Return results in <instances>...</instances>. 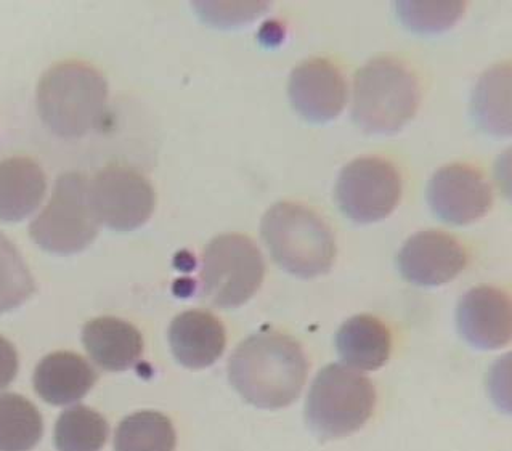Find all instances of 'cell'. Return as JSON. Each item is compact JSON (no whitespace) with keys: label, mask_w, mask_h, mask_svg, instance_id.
Here are the masks:
<instances>
[{"label":"cell","mask_w":512,"mask_h":451,"mask_svg":"<svg viewBox=\"0 0 512 451\" xmlns=\"http://www.w3.org/2000/svg\"><path fill=\"white\" fill-rule=\"evenodd\" d=\"M309 371L301 344L269 330L252 334L228 362V379L238 394L264 410L285 408L299 399Z\"/></svg>","instance_id":"obj_1"},{"label":"cell","mask_w":512,"mask_h":451,"mask_svg":"<svg viewBox=\"0 0 512 451\" xmlns=\"http://www.w3.org/2000/svg\"><path fill=\"white\" fill-rule=\"evenodd\" d=\"M108 84L84 61H61L37 86V110L45 126L63 139H79L98 129L105 118Z\"/></svg>","instance_id":"obj_2"},{"label":"cell","mask_w":512,"mask_h":451,"mask_svg":"<svg viewBox=\"0 0 512 451\" xmlns=\"http://www.w3.org/2000/svg\"><path fill=\"white\" fill-rule=\"evenodd\" d=\"M261 233L273 261L294 277H320L333 267V230L304 204L283 201L272 206L262 219Z\"/></svg>","instance_id":"obj_3"},{"label":"cell","mask_w":512,"mask_h":451,"mask_svg":"<svg viewBox=\"0 0 512 451\" xmlns=\"http://www.w3.org/2000/svg\"><path fill=\"white\" fill-rule=\"evenodd\" d=\"M419 102L418 78L399 58H373L355 74L352 118L366 134L399 132L415 118Z\"/></svg>","instance_id":"obj_4"},{"label":"cell","mask_w":512,"mask_h":451,"mask_svg":"<svg viewBox=\"0 0 512 451\" xmlns=\"http://www.w3.org/2000/svg\"><path fill=\"white\" fill-rule=\"evenodd\" d=\"M374 407L373 382L360 371L334 363L313 381L305 402V421L318 439H342L362 429Z\"/></svg>","instance_id":"obj_5"},{"label":"cell","mask_w":512,"mask_h":451,"mask_svg":"<svg viewBox=\"0 0 512 451\" xmlns=\"http://www.w3.org/2000/svg\"><path fill=\"white\" fill-rule=\"evenodd\" d=\"M90 198V180L81 172L58 177L47 208L33 220L29 235L44 251L60 256L84 251L100 232Z\"/></svg>","instance_id":"obj_6"},{"label":"cell","mask_w":512,"mask_h":451,"mask_svg":"<svg viewBox=\"0 0 512 451\" xmlns=\"http://www.w3.org/2000/svg\"><path fill=\"white\" fill-rule=\"evenodd\" d=\"M264 277V257L249 236L219 235L204 248L201 297L214 307H241L259 291Z\"/></svg>","instance_id":"obj_7"},{"label":"cell","mask_w":512,"mask_h":451,"mask_svg":"<svg viewBox=\"0 0 512 451\" xmlns=\"http://www.w3.org/2000/svg\"><path fill=\"white\" fill-rule=\"evenodd\" d=\"M402 198V175L384 158L350 161L336 183V201L344 216L357 224H373L391 216Z\"/></svg>","instance_id":"obj_8"},{"label":"cell","mask_w":512,"mask_h":451,"mask_svg":"<svg viewBox=\"0 0 512 451\" xmlns=\"http://www.w3.org/2000/svg\"><path fill=\"white\" fill-rule=\"evenodd\" d=\"M90 198L100 224L116 232H132L147 224L155 211L150 180L126 166H108L90 180Z\"/></svg>","instance_id":"obj_9"},{"label":"cell","mask_w":512,"mask_h":451,"mask_svg":"<svg viewBox=\"0 0 512 451\" xmlns=\"http://www.w3.org/2000/svg\"><path fill=\"white\" fill-rule=\"evenodd\" d=\"M427 203L443 222L469 225L492 209V185L476 167L450 164L432 175Z\"/></svg>","instance_id":"obj_10"},{"label":"cell","mask_w":512,"mask_h":451,"mask_svg":"<svg viewBox=\"0 0 512 451\" xmlns=\"http://www.w3.org/2000/svg\"><path fill=\"white\" fill-rule=\"evenodd\" d=\"M468 265V252L455 236L426 230L408 238L397 256V267L408 283L424 288L455 280Z\"/></svg>","instance_id":"obj_11"},{"label":"cell","mask_w":512,"mask_h":451,"mask_svg":"<svg viewBox=\"0 0 512 451\" xmlns=\"http://www.w3.org/2000/svg\"><path fill=\"white\" fill-rule=\"evenodd\" d=\"M289 100L310 122L338 118L347 102V84L338 66L326 58L302 61L289 76Z\"/></svg>","instance_id":"obj_12"},{"label":"cell","mask_w":512,"mask_h":451,"mask_svg":"<svg viewBox=\"0 0 512 451\" xmlns=\"http://www.w3.org/2000/svg\"><path fill=\"white\" fill-rule=\"evenodd\" d=\"M456 323L464 341L476 349L508 346L512 336L511 299L493 286L472 288L461 297Z\"/></svg>","instance_id":"obj_13"},{"label":"cell","mask_w":512,"mask_h":451,"mask_svg":"<svg viewBox=\"0 0 512 451\" xmlns=\"http://www.w3.org/2000/svg\"><path fill=\"white\" fill-rule=\"evenodd\" d=\"M169 344L180 365L203 370L222 357L227 333L222 321L206 310L180 313L169 326Z\"/></svg>","instance_id":"obj_14"},{"label":"cell","mask_w":512,"mask_h":451,"mask_svg":"<svg viewBox=\"0 0 512 451\" xmlns=\"http://www.w3.org/2000/svg\"><path fill=\"white\" fill-rule=\"evenodd\" d=\"M97 379V371L86 358L74 352H55L42 358L33 382L42 400L63 407L84 399Z\"/></svg>","instance_id":"obj_15"},{"label":"cell","mask_w":512,"mask_h":451,"mask_svg":"<svg viewBox=\"0 0 512 451\" xmlns=\"http://www.w3.org/2000/svg\"><path fill=\"white\" fill-rule=\"evenodd\" d=\"M82 344L92 362L105 371L131 370L143 354L140 331L116 317H98L86 323Z\"/></svg>","instance_id":"obj_16"},{"label":"cell","mask_w":512,"mask_h":451,"mask_svg":"<svg viewBox=\"0 0 512 451\" xmlns=\"http://www.w3.org/2000/svg\"><path fill=\"white\" fill-rule=\"evenodd\" d=\"M47 190L42 167L31 158L0 161V222H20L33 214Z\"/></svg>","instance_id":"obj_17"},{"label":"cell","mask_w":512,"mask_h":451,"mask_svg":"<svg viewBox=\"0 0 512 451\" xmlns=\"http://www.w3.org/2000/svg\"><path fill=\"white\" fill-rule=\"evenodd\" d=\"M336 349L339 357L357 370H379L391 357V330L378 317L357 315L339 328Z\"/></svg>","instance_id":"obj_18"},{"label":"cell","mask_w":512,"mask_h":451,"mask_svg":"<svg viewBox=\"0 0 512 451\" xmlns=\"http://www.w3.org/2000/svg\"><path fill=\"white\" fill-rule=\"evenodd\" d=\"M472 110L485 131L511 134V66L498 65L482 76L474 92Z\"/></svg>","instance_id":"obj_19"},{"label":"cell","mask_w":512,"mask_h":451,"mask_svg":"<svg viewBox=\"0 0 512 451\" xmlns=\"http://www.w3.org/2000/svg\"><path fill=\"white\" fill-rule=\"evenodd\" d=\"M44 421L33 402L0 394V451H31L41 442Z\"/></svg>","instance_id":"obj_20"},{"label":"cell","mask_w":512,"mask_h":451,"mask_svg":"<svg viewBox=\"0 0 512 451\" xmlns=\"http://www.w3.org/2000/svg\"><path fill=\"white\" fill-rule=\"evenodd\" d=\"M174 424L159 411H139L122 419L114 434V451H174Z\"/></svg>","instance_id":"obj_21"},{"label":"cell","mask_w":512,"mask_h":451,"mask_svg":"<svg viewBox=\"0 0 512 451\" xmlns=\"http://www.w3.org/2000/svg\"><path fill=\"white\" fill-rule=\"evenodd\" d=\"M110 427L98 411L76 405L61 413L55 424L53 442L58 451H100L105 447Z\"/></svg>","instance_id":"obj_22"},{"label":"cell","mask_w":512,"mask_h":451,"mask_svg":"<svg viewBox=\"0 0 512 451\" xmlns=\"http://www.w3.org/2000/svg\"><path fill=\"white\" fill-rule=\"evenodd\" d=\"M36 293V283L17 246L0 233V313L15 310Z\"/></svg>","instance_id":"obj_23"},{"label":"cell","mask_w":512,"mask_h":451,"mask_svg":"<svg viewBox=\"0 0 512 451\" xmlns=\"http://www.w3.org/2000/svg\"><path fill=\"white\" fill-rule=\"evenodd\" d=\"M463 2H399L400 21L415 33H440L463 17Z\"/></svg>","instance_id":"obj_24"},{"label":"cell","mask_w":512,"mask_h":451,"mask_svg":"<svg viewBox=\"0 0 512 451\" xmlns=\"http://www.w3.org/2000/svg\"><path fill=\"white\" fill-rule=\"evenodd\" d=\"M196 10L209 23L220 26L236 25L243 21L254 20L259 13L269 9L267 4H196Z\"/></svg>","instance_id":"obj_25"},{"label":"cell","mask_w":512,"mask_h":451,"mask_svg":"<svg viewBox=\"0 0 512 451\" xmlns=\"http://www.w3.org/2000/svg\"><path fill=\"white\" fill-rule=\"evenodd\" d=\"M18 368V352L9 339L0 336V391L9 387L13 379L17 378Z\"/></svg>","instance_id":"obj_26"}]
</instances>
